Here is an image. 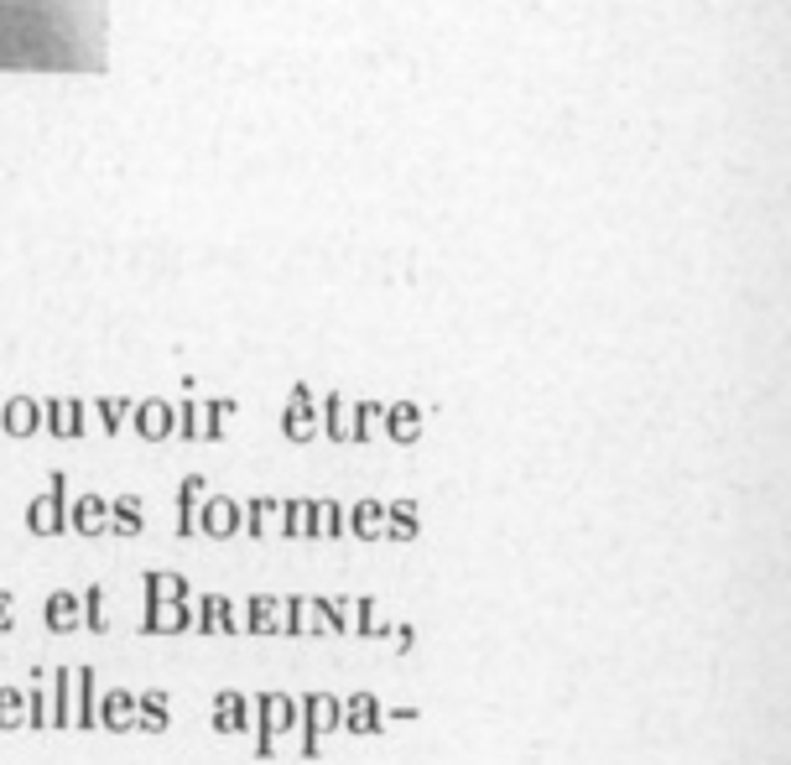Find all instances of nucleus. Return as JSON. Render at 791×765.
Here are the masks:
<instances>
[{
  "label": "nucleus",
  "instance_id": "nucleus-17",
  "mask_svg": "<svg viewBox=\"0 0 791 765\" xmlns=\"http://www.w3.org/2000/svg\"><path fill=\"white\" fill-rule=\"evenodd\" d=\"M168 724H172L168 693H136V729L141 735H162Z\"/></svg>",
  "mask_w": 791,
  "mask_h": 765
},
{
  "label": "nucleus",
  "instance_id": "nucleus-3",
  "mask_svg": "<svg viewBox=\"0 0 791 765\" xmlns=\"http://www.w3.org/2000/svg\"><path fill=\"white\" fill-rule=\"evenodd\" d=\"M256 718H261V729H256V755L271 761L276 755V740L297 729V703L287 693H261L256 698Z\"/></svg>",
  "mask_w": 791,
  "mask_h": 765
},
{
  "label": "nucleus",
  "instance_id": "nucleus-35",
  "mask_svg": "<svg viewBox=\"0 0 791 765\" xmlns=\"http://www.w3.org/2000/svg\"><path fill=\"white\" fill-rule=\"evenodd\" d=\"M26 428H32V411L16 407V411H11V432H26Z\"/></svg>",
  "mask_w": 791,
  "mask_h": 765
},
{
  "label": "nucleus",
  "instance_id": "nucleus-1",
  "mask_svg": "<svg viewBox=\"0 0 791 765\" xmlns=\"http://www.w3.org/2000/svg\"><path fill=\"white\" fill-rule=\"evenodd\" d=\"M69 32L37 0H0V63L5 69H63L73 63Z\"/></svg>",
  "mask_w": 791,
  "mask_h": 765
},
{
  "label": "nucleus",
  "instance_id": "nucleus-19",
  "mask_svg": "<svg viewBox=\"0 0 791 765\" xmlns=\"http://www.w3.org/2000/svg\"><path fill=\"white\" fill-rule=\"evenodd\" d=\"M349 531H355V536H364V542L385 536V505H375V501L355 505V510H349Z\"/></svg>",
  "mask_w": 791,
  "mask_h": 765
},
{
  "label": "nucleus",
  "instance_id": "nucleus-14",
  "mask_svg": "<svg viewBox=\"0 0 791 765\" xmlns=\"http://www.w3.org/2000/svg\"><path fill=\"white\" fill-rule=\"evenodd\" d=\"M26 724H32V729H37V735H48V729H63V718H58V688H42V682H37V688H32V693H26Z\"/></svg>",
  "mask_w": 791,
  "mask_h": 765
},
{
  "label": "nucleus",
  "instance_id": "nucleus-25",
  "mask_svg": "<svg viewBox=\"0 0 791 765\" xmlns=\"http://www.w3.org/2000/svg\"><path fill=\"white\" fill-rule=\"evenodd\" d=\"M312 531H318V536H344V531H349V510H338V505H312Z\"/></svg>",
  "mask_w": 791,
  "mask_h": 765
},
{
  "label": "nucleus",
  "instance_id": "nucleus-26",
  "mask_svg": "<svg viewBox=\"0 0 791 765\" xmlns=\"http://www.w3.org/2000/svg\"><path fill=\"white\" fill-rule=\"evenodd\" d=\"M385 536H391V542H411V536H417V510H411V505H391V510H385Z\"/></svg>",
  "mask_w": 791,
  "mask_h": 765
},
{
  "label": "nucleus",
  "instance_id": "nucleus-22",
  "mask_svg": "<svg viewBox=\"0 0 791 765\" xmlns=\"http://www.w3.org/2000/svg\"><path fill=\"white\" fill-rule=\"evenodd\" d=\"M146 599H188V578L151 568V573H146Z\"/></svg>",
  "mask_w": 791,
  "mask_h": 765
},
{
  "label": "nucleus",
  "instance_id": "nucleus-6",
  "mask_svg": "<svg viewBox=\"0 0 791 765\" xmlns=\"http://www.w3.org/2000/svg\"><path fill=\"white\" fill-rule=\"evenodd\" d=\"M26 527L37 531V536H58V531H69V501H63V479H52L48 495H37L32 510H26Z\"/></svg>",
  "mask_w": 791,
  "mask_h": 765
},
{
  "label": "nucleus",
  "instance_id": "nucleus-27",
  "mask_svg": "<svg viewBox=\"0 0 791 765\" xmlns=\"http://www.w3.org/2000/svg\"><path fill=\"white\" fill-rule=\"evenodd\" d=\"M276 531H287V536H318L312 531V505L308 501H292L287 510H282V527Z\"/></svg>",
  "mask_w": 791,
  "mask_h": 765
},
{
  "label": "nucleus",
  "instance_id": "nucleus-20",
  "mask_svg": "<svg viewBox=\"0 0 791 765\" xmlns=\"http://www.w3.org/2000/svg\"><path fill=\"white\" fill-rule=\"evenodd\" d=\"M52 688H58V718H63V729L78 724V693H73V667H58L52 671Z\"/></svg>",
  "mask_w": 791,
  "mask_h": 765
},
{
  "label": "nucleus",
  "instance_id": "nucleus-4",
  "mask_svg": "<svg viewBox=\"0 0 791 765\" xmlns=\"http://www.w3.org/2000/svg\"><path fill=\"white\" fill-rule=\"evenodd\" d=\"M193 630H198V636H240V609H235V599L203 594L193 604Z\"/></svg>",
  "mask_w": 791,
  "mask_h": 765
},
{
  "label": "nucleus",
  "instance_id": "nucleus-33",
  "mask_svg": "<svg viewBox=\"0 0 791 765\" xmlns=\"http://www.w3.org/2000/svg\"><path fill=\"white\" fill-rule=\"evenodd\" d=\"M391 428H396V437H411V432H417V417H411V411H396Z\"/></svg>",
  "mask_w": 791,
  "mask_h": 765
},
{
  "label": "nucleus",
  "instance_id": "nucleus-31",
  "mask_svg": "<svg viewBox=\"0 0 791 765\" xmlns=\"http://www.w3.org/2000/svg\"><path fill=\"white\" fill-rule=\"evenodd\" d=\"M11 625H16V599H11L5 589H0V636H5Z\"/></svg>",
  "mask_w": 791,
  "mask_h": 765
},
{
  "label": "nucleus",
  "instance_id": "nucleus-23",
  "mask_svg": "<svg viewBox=\"0 0 791 765\" xmlns=\"http://www.w3.org/2000/svg\"><path fill=\"white\" fill-rule=\"evenodd\" d=\"M104 531L136 536V531H141V501H115V505H110V521H104Z\"/></svg>",
  "mask_w": 791,
  "mask_h": 765
},
{
  "label": "nucleus",
  "instance_id": "nucleus-21",
  "mask_svg": "<svg viewBox=\"0 0 791 765\" xmlns=\"http://www.w3.org/2000/svg\"><path fill=\"white\" fill-rule=\"evenodd\" d=\"M198 505H203V479H188L183 484V505H177V536L198 531Z\"/></svg>",
  "mask_w": 791,
  "mask_h": 765
},
{
  "label": "nucleus",
  "instance_id": "nucleus-18",
  "mask_svg": "<svg viewBox=\"0 0 791 765\" xmlns=\"http://www.w3.org/2000/svg\"><path fill=\"white\" fill-rule=\"evenodd\" d=\"M318 599V615H323V630H338V636H355V599Z\"/></svg>",
  "mask_w": 791,
  "mask_h": 765
},
{
  "label": "nucleus",
  "instance_id": "nucleus-29",
  "mask_svg": "<svg viewBox=\"0 0 791 765\" xmlns=\"http://www.w3.org/2000/svg\"><path fill=\"white\" fill-rule=\"evenodd\" d=\"M240 521H250V536H271V521H276V505L271 501H250V510H245Z\"/></svg>",
  "mask_w": 791,
  "mask_h": 765
},
{
  "label": "nucleus",
  "instance_id": "nucleus-11",
  "mask_svg": "<svg viewBox=\"0 0 791 765\" xmlns=\"http://www.w3.org/2000/svg\"><path fill=\"white\" fill-rule=\"evenodd\" d=\"M240 630H250V636H276L282 630V599L250 594V604H245V615H240Z\"/></svg>",
  "mask_w": 791,
  "mask_h": 765
},
{
  "label": "nucleus",
  "instance_id": "nucleus-7",
  "mask_svg": "<svg viewBox=\"0 0 791 765\" xmlns=\"http://www.w3.org/2000/svg\"><path fill=\"white\" fill-rule=\"evenodd\" d=\"M338 729H349V735H381L385 729V708L375 693H355L344 703V724Z\"/></svg>",
  "mask_w": 791,
  "mask_h": 765
},
{
  "label": "nucleus",
  "instance_id": "nucleus-28",
  "mask_svg": "<svg viewBox=\"0 0 791 765\" xmlns=\"http://www.w3.org/2000/svg\"><path fill=\"white\" fill-rule=\"evenodd\" d=\"M26 724V693L0 688V729H22Z\"/></svg>",
  "mask_w": 791,
  "mask_h": 765
},
{
  "label": "nucleus",
  "instance_id": "nucleus-12",
  "mask_svg": "<svg viewBox=\"0 0 791 765\" xmlns=\"http://www.w3.org/2000/svg\"><path fill=\"white\" fill-rule=\"evenodd\" d=\"M42 620H48L52 636H73V630L84 625L78 594H69V589H58V594H48V604H42Z\"/></svg>",
  "mask_w": 791,
  "mask_h": 765
},
{
  "label": "nucleus",
  "instance_id": "nucleus-8",
  "mask_svg": "<svg viewBox=\"0 0 791 765\" xmlns=\"http://www.w3.org/2000/svg\"><path fill=\"white\" fill-rule=\"evenodd\" d=\"M282 630H287V636H318V630H323L318 599H312V594H292V599H282Z\"/></svg>",
  "mask_w": 791,
  "mask_h": 765
},
{
  "label": "nucleus",
  "instance_id": "nucleus-5",
  "mask_svg": "<svg viewBox=\"0 0 791 765\" xmlns=\"http://www.w3.org/2000/svg\"><path fill=\"white\" fill-rule=\"evenodd\" d=\"M141 630L146 636H183V630H193V604L188 599H146Z\"/></svg>",
  "mask_w": 791,
  "mask_h": 765
},
{
  "label": "nucleus",
  "instance_id": "nucleus-13",
  "mask_svg": "<svg viewBox=\"0 0 791 765\" xmlns=\"http://www.w3.org/2000/svg\"><path fill=\"white\" fill-rule=\"evenodd\" d=\"M99 724L110 729V735H125V729H136V693H99Z\"/></svg>",
  "mask_w": 791,
  "mask_h": 765
},
{
  "label": "nucleus",
  "instance_id": "nucleus-10",
  "mask_svg": "<svg viewBox=\"0 0 791 765\" xmlns=\"http://www.w3.org/2000/svg\"><path fill=\"white\" fill-rule=\"evenodd\" d=\"M198 531H209L214 542H224V536H235L240 531V505L235 501H203L198 505Z\"/></svg>",
  "mask_w": 791,
  "mask_h": 765
},
{
  "label": "nucleus",
  "instance_id": "nucleus-34",
  "mask_svg": "<svg viewBox=\"0 0 791 765\" xmlns=\"http://www.w3.org/2000/svg\"><path fill=\"white\" fill-rule=\"evenodd\" d=\"M141 428L151 432V437H157V432L168 428V417H162V411H146V417H141Z\"/></svg>",
  "mask_w": 791,
  "mask_h": 765
},
{
  "label": "nucleus",
  "instance_id": "nucleus-9",
  "mask_svg": "<svg viewBox=\"0 0 791 765\" xmlns=\"http://www.w3.org/2000/svg\"><path fill=\"white\" fill-rule=\"evenodd\" d=\"M209 724L219 735H245L250 729V698L245 693H219L214 708H209Z\"/></svg>",
  "mask_w": 791,
  "mask_h": 765
},
{
  "label": "nucleus",
  "instance_id": "nucleus-2",
  "mask_svg": "<svg viewBox=\"0 0 791 765\" xmlns=\"http://www.w3.org/2000/svg\"><path fill=\"white\" fill-rule=\"evenodd\" d=\"M297 724H302V735H308L302 750H308V755H323V740L344 724V703H338L334 693H308L297 703Z\"/></svg>",
  "mask_w": 791,
  "mask_h": 765
},
{
  "label": "nucleus",
  "instance_id": "nucleus-32",
  "mask_svg": "<svg viewBox=\"0 0 791 765\" xmlns=\"http://www.w3.org/2000/svg\"><path fill=\"white\" fill-rule=\"evenodd\" d=\"M287 432H297V437L308 432V407H292L287 411Z\"/></svg>",
  "mask_w": 791,
  "mask_h": 765
},
{
  "label": "nucleus",
  "instance_id": "nucleus-15",
  "mask_svg": "<svg viewBox=\"0 0 791 765\" xmlns=\"http://www.w3.org/2000/svg\"><path fill=\"white\" fill-rule=\"evenodd\" d=\"M73 693H78V724L73 729H95L99 724V671L73 667Z\"/></svg>",
  "mask_w": 791,
  "mask_h": 765
},
{
  "label": "nucleus",
  "instance_id": "nucleus-30",
  "mask_svg": "<svg viewBox=\"0 0 791 765\" xmlns=\"http://www.w3.org/2000/svg\"><path fill=\"white\" fill-rule=\"evenodd\" d=\"M375 599H355V636H375Z\"/></svg>",
  "mask_w": 791,
  "mask_h": 765
},
{
  "label": "nucleus",
  "instance_id": "nucleus-24",
  "mask_svg": "<svg viewBox=\"0 0 791 765\" xmlns=\"http://www.w3.org/2000/svg\"><path fill=\"white\" fill-rule=\"evenodd\" d=\"M78 609H84V625H89L95 636H104V630H110V615H104V589H99V583H89V589H84Z\"/></svg>",
  "mask_w": 791,
  "mask_h": 765
},
{
  "label": "nucleus",
  "instance_id": "nucleus-16",
  "mask_svg": "<svg viewBox=\"0 0 791 765\" xmlns=\"http://www.w3.org/2000/svg\"><path fill=\"white\" fill-rule=\"evenodd\" d=\"M104 521H110V505L99 501V495H84V501L69 505V531H78V536H99Z\"/></svg>",
  "mask_w": 791,
  "mask_h": 765
}]
</instances>
